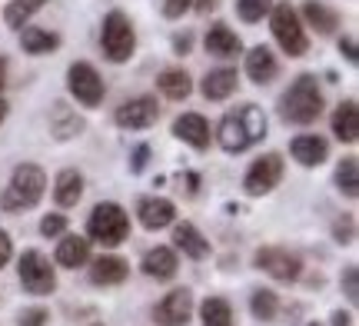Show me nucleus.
<instances>
[{
	"mask_svg": "<svg viewBox=\"0 0 359 326\" xmlns=\"http://www.w3.org/2000/svg\"><path fill=\"white\" fill-rule=\"evenodd\" d=\"M269 130V120L263 114V107L257 104H243L236 110H226L219 120L217 140L226 154H246L250 147H257Z\"/></svg>",
	"mask_w": 359,
	"mask_h": 326,
	"instance_id": "nucleus-1",
	"label": "nucleus"
},
{
	"mask_svg": "<svg viewBox=\"0 0 359 326\" xmlns=\"http://www.w3.org/2000/svg\"><path fill=\"white\" fill-rule=\"evenodd\" d=\"M323 90H320V80L313 77V74H299V77L290 83V90L280 97V114L283 120H290V123H299V127H306V123H316L323 114Z\"/></svg>",
	"mask_w": 359,
	"mask_h": 326,
	"instance_id": "nucleus-2",
	"label": "nucleus"
},
{
	"mask_svg": "<svg viewBox=\"0 0 359 326\" xmlns=\"http://www.w3.org/2000/svg\"><path fill=\"white\" fill-rule=\"evenodd\" d=\"M47 190V173L37 163H20L11 173L7 190L0 193V207L4 210H30L40 203V196Z\"/></svg>",
	"mask_w": 359,
	"mask_h": 326,
	"instance_id": "nucleus-3",
	"label": "nucleus"
},
{
	"mask_svg": "<svg viewBox=\"0 0 359 326\" xmlns=\"http://www.w3.org/2000/svg\"><path fill=\"white\" fill-rule=\"evenodd\" d=\"M130 236V217L120 203H110L103 200L90 210L87 217V240L93 243H103V247H120Z\"/></svg>",
	"mask_w": 359,
	"mask_h": 326,
	"instance_id": "nucleus-4",
	"label": "nucleus"
},
{
	"mask_svg": "<svg viewBox=\"0 0 359 326\" xmlns=\"http://www.w3.org/2000/svg\"><path fill=\"white\" fill-rule=\"evenodd\" d=\"M269 30L280 43V50L286 57H303L309 50V37H306V27L299 20V13L290 7V4H273L269 11Z\"/></svg>",
	"mask_w": 359,
	"mask_h": 326,
	"instance_id": "nucleus-5",
	"label": "nucleus"
},
{
	"mask_svg": "<svg viewBox=\"0 0 359 326\" xmlns=\"http://www.w3.org/2000/svg\"><path fill=\"white\" fill-rule=\"evenodd\" d=\"M100 47L107 53V60H114V64H127L133 57V50H137V30H133V24H130V17L123 11H110L103 17Z\"/></svg>",
	"mask_w": 359,
	"mask_h": 326,
	"instance_id": "nucleus-6",
	"label": "nucleus"
},
{
	"mask_svg": "<svg viewBox=\"0 0 359 326\" xmlns=\"http://www.w3.org/2000/svg\"><path fill=\"white\" fill-rule=\"evenodd\" d=\"M17 276L30 297H47L57 290V270L40 250H24V257L17 260Z\"/></svg>",
	"mask_w": 359,
	"mask_h": 326,
	"instance_id": "nucleus-7",
	"label": "nucleus"
},
{
	"mask_svg": "<svg viewBox=\"0 0 359 326\" xmlns=\"http://www.w3.org/2000/svg\"><path fill=\"white\" fill-rule=\"evenodd\" d=\"M67 90L83 107H100L103 97H107V87H103V77L97 74V67L83 64V60L70 64V70H67Z\"/></svg>",
	"mask_w": 359,
	"mask_h": 326,
	"instance_id": "nucleus-8",
	"label": "nucleus"
},
{
	"mask_svg": "<svg viewBox=\"0 0 359 326\" xmlns=\"http://www.w3.org/2000/svg\"><path fill=\"white\" fill-rule=\"evenodd\" d=\"M253 266L273 276V280H280V283H296L303 273V260L286 247H259L253 253Z\"/></svg>",
	"mask_w": 359,
	"mask_h": 326,
	"instance_id": "nucleus-9",
	"label": "nucleus"
},
{
	"mask_svg": "<svg viewBox=\"0 0 359 326\" xmlns=\"http://www.w3.org/2000/svg\"><path fill=\"white\" fill-rule=\"evenodd\" d=\"M283 180V157L280 154H263L250 163L243 177V190L250 196H266L269 190H276V183Z\"/></svg>",
	"mask_w": 359,
	"mask_h": 326,
	"instance_id": "nucleus-10",
	"label": "nucleus"
},
{
	"mask_svg": "<svg viewBox=\"0 0 359 326\" xmlns=\"http://www.w3.org/2000/svg\"><path fill=\"white\" fill-rule=\"evenodd\" d=\"M116 127H123V130H147V127H154L156 120H160V107H156V97L150 93H140V97H130L123 104L116 107Z\"/></svg>",
	"mask_w": 359,
	"mask_h": 326,
	"instance_id": "nucleus-11",
	"label": "nucleus"
},
{
	"mask_svg": "<svg viewBox=\"0 0 359 326\" xmlns=\"http://www.w3.org/2000/svg\"><path fill=\"white\" fill-rule=\"evenodd\" d=\"M193 316V293L187 287L170 290L163 300L154 306V323L156 326H187Z\"/></svg>",
	"mask_w": 359,
	"mask_h": 326,
	"instance_id": "nucleus-12",
	"label": "nucleus"
},
{
	"mask_svg": "<svg viewBox=\"0 0 359 326\" xmlns=\"http://www.w3.org/2000/svg\"><path fill=\"white\" fill-rule=\"evenodd\" d=\"M137 217H140L143 230H163L170 223H177V207L167 196H147L137 203Z\"/></svg>",
	"mask_w": 359,
	"mask_h": 326,
	"instance_id": "nucleus-13",
	"label": "nucleus"
},
{
	"mask_svg": "<svg viewBox=\"0 0 359 326\" xmlns=\"http://www.w3.org/2000/svg\"><path fill=\"white\" fill-rule=\"evenodd\" d=\"M130 276V263L123 257H114V253H103L97 260H90V283L93 287H116Z\"/></svg>",
	"mask_w": 359,
	"mask_h": 326,
	"instance_id": "nucleus-14",
	"label": "nucleus"
},
{
	"mask_svg": "<svg viewBox=\"0 0 359 326\" xmlns=\"http://www.w3.org/2000/svg\"><path fill=\"white\" fill-rule=\"evenodd\" d=\"M236 87H240V74H236V67H217V70H210V74L203 77L200 93H203L206 100L219 104V100L233 97V93H236Z\"/></svg>",
	"mask_w": 359,
	"mask_h": 326,
	"instance_id": "nucleus-15",
	"label": "nucleus"
},
{
	"mask_svg": "<svg viewBox=\"0 0 359 326\" xmlns=\"http://www.w3.org/2000/svg\"><path fill=\"white\" fill-rule=\"evenodd\" d=\"M290 154L303 167H320L323 160L330 157V144H326V137H320V133H299V137H293V144H290Z\"/></svg>",
	"mask_w": 359,
	"mask_h": 326,
	"instance_id": "nucleus-16",
	"label": "nucleus"
},
{
	"mask_svg": "<svg viewBox=\"0 0 359 326\" xmlns=\"http://www.w3.org/2000/svg\"><path fill=\"white\" fill-rule=\"evenodd\" d=\"M173 137L190 144L193 150H206L210 147V123H206L200 114H180L173 120Z\"/></svg>",
	"mask_w": 359,
	"mask_h": 326,
	"instance_id": "nucleus-17",
	"label": "nucleus"
},
{
	"mask_svg": "<svg viewBox=\"0 0 359 326\" xmlns=\"http://www.w3.org/2000/svg\"><path fill=\"white\" fill-rule=\"evenodd\" d=\"M140 270L150 276V280H173L177 270H180L177 250H170V247L147 250V253H143V260H140Z\"/></svg>",
	"mask_w": 359,
	"mask_h": 326,
	"instance_id": "nucleus-18",
	"label": "nucleus"
},
{
	"mask_svg": "<svg viewBox=\"0 0 359 326\" xmlns=\"http://www.w3.org/2000/svg\"><path fill=\"white\" fill-rule=\"evenodd\" d=\"M203 47H206V53H213V57H240V53H243V40L236 37V30H230L223 20H217V24L206 30Z\"/></svg>",
	"mask_w": 359,
	"mask_h": 326,
	"instance_id": "nucleus-19",
	"label": "nucleus"
},
{
	"mask_svg": "<svg viewBox=\"0 0 359 326\" xmlns=\"http://www.w3.org/2000/svg\"><path fill=\"white\" fill-rule=\"evenodd\" d=\"M299 20H306L320 37H333L336 30H339V13L326 4V0H306L303 4V17Z\"/></svg>",
	"mask_w": 359,
	"mask_h": 326,
	"instance_id": "nucleus-20",
	"label": "nucleus"
},
{
	"mask_svg": "<svg viewBox=\"0 0 359 326\" xmlns=\"http://www.w3.org/2000/svg\"><path fill=\"white\" fill-rule=\"evenodd\" d=\"M243 70H246V77L253 80V83H269V80L280 74V64H276V57H273V50L269 47H253V50L246 53V60H243Z\"/></svg>",
	"mask_w": 359,
	"mask_h": 326,
	"instance_id": "nucleus-21",
	"label": "nucleus"
},
{
	"mask_svg": "<svg viewBox=\"0 0 359 326\" xmlns=\"http://www.w3.org/2000/svg\"><path fill=\"white\" fill-rule=\"evenodd\" d=\"M173 247L183 253V257H190V260H203L206 253H210V243H206V236L193 226V223H173Z\"/></svg>",
	"mask_w": 359,
	"mask_h": 326,
	"instance_id": "nucleus-22",
	"label": "nucleus"
},
{
	"mask_svg": "<svg viewBox=\"0 0 359 326\" xmlns=\"http://www.w3.org/2000/svg\"><path fill=\"white\" fill-rule=\"evenodd\" d=\"M333 133L336 140H343V144H356L359 140V107L356 100H343V104L333 110Z\"/></svg>",
	"mask_w": 359,
	"mask_h": 326,
	"instance_id": "nucleus-23",
	"label": "nucleus"
},
{
	"mask_svg": "<svg viewBox=\"0 0 359 326\" xmlns=\"http://www.w3.org/2000/svg\"><path fill=\"white\" fill-rule=\"evenodd\" d=\"M57 263L67 270H80L83 263H90V240L87 236H60L57 243Z\"/></svg>",
	"mask_w": 359,
	"mask_h": 326,
	"instance_id": "nucleus-24",
	"label": "nucleus"
},
{
	"mask_svg": "<svg viewBox=\"0 0 359 326\" xmlns=\"http://www.w3.org/2000/svg\"><path fill=\"white\" fill-rule=\"evenodd\" d=\"M80 196H83V177H80L77 170H60L57 173V180H53V200H57V207H77Z\"/></svg>",
	"mask_w": 359,
	"mask_h": 326,
	"instance_id": "nucleus-25",
	"label": "nucleus"
},
{
	"mask_svg": "<svg viewBox=\"0 0 359 326\" xmlns=\"http://www.w3.org/2000/svg\"><path fill=\"white\" fill-rule=\"evenodd\" d=\"M156 87H160V93H163L167 100H187L193 93V80L183 67H170V70H163V74L156 77Z\"/></svg>",
	"mask_w": 359,
	"mask_h": 326,
	"instance_id": "nucleus-26",
	"label": "nucleus"
},
{
	"mask_svg": "<svg viewBox=\"0 0 359 326\" xmlns=\"http://www.w3.org/2000/svg\"><path fill=\"white\" fill-rule=\"evenodd\" d=\"M20 47H24V53H30V57H40V53H50L60 47V37L53 34V30H47V27H24L20 30Z\"/></svg>",
	"mask_w": 359,
	"mask_h": 326,
	"instance_id": "nucleus-27",
	"label": "nucleus"
},
{
	"mask_svg": "<svg viewBox=\"0 0 359 326\" xmlns=\"http://www.w3.org/2000/svg\"><path fill=\"white\" fill-rule=\"evenodd\" d=\"M80 130H83V117H77L67 104H53V110H50L53 137H57V140H70V137H77Z\"/></svg>",
	"mask_w": 359,
	"mask_h": 326,
	"instance_id": "nucleus-28",
	"label": "nucleus"
},
{
	"mask_svg": "<svg viewBox=\"0 0 359 326\" xmlns=\"http://www.w3.org/2000/svg\"><path fill=\"white\" fill-rule=\"evenodd\" d=\"M47 4H50V0H11L7 11H4V20H7L11 30H24V27L30 24V17L40 13Z\"/></svg>",
	"mask_w": 359,
	"mask_h": 326,
	"instance_id": "nucleus-29",
	"label": "nucleus"
},
{
	"mask_svg": "<svg viewBox=\"0 0 359 326\" xmlns=\"http://www.w3.org/2000/svg\"><path fill=\"white\" fill-rule=\"evenodd\" d=\"M200 320L203 326H233V306L223 297H206L200 303Z\"/></svg>",
	"mask_w": 359,
	"mask_h": 326,
	"instance_id": "nucleus-30",
	"label": "nucleus"
},
{
	"mask_svg": "<svg viewBox=\"0 0 359 326\" xmlns=\"http://www.w3.org/2000/svg\"><path fill=\"white\" fill-rule=\"evenodd\" d=\"M250 313H253V320H259V323L276 320V313H280V297H276L273 290H253V297H250Z\"/></svg>",
	"mask_w": 359,
	"mask_h": 326,
	"instance_id": "nucleus-31",
	"label": "nucleus"
},
{
	"mask_svg": "<svg viewBox=\"0 0 359 326\" xmlns=\"http://www.w3.org/2000/svg\"><path fill=\"white\" fill-rule=\"evenodd\" d=\"M336 186H339L343 196L356 200V193H359V160L356 157L339 160V167H336Z\"/></svg>",
	"mask_w": 359,
	"mask_h": 326,
	"instance_id": "nucleus-32",
	"label": "nucleus"
},
{
	"mask_svg": "<svg viewBox=\"0 0 359 326\" xmlns=\"http://www.w3.org/2000/svg\"><path fill=\"white\" fill-rule=\"evenodd\" d=\"M273 4L276 0H236V13H240L243 24H257L273 11Z\"/></svg>",
	"mask_w": 359,
	"mask_h": 326,
	"instance_id": "nucleus-33",
	"label": "nucleus"
},
{
	"mask_svg": "<svg viewBox=\"0 0 359 326\" xmlns=\"http://www.w3.org/2000/svg\"><path fill=\"white\" fill-rule=\"evenodd\" d=\"M40 233L53 240V236H64L67 233V217L64 213H47L43 220H40Z\"/></svg>",
	"mask_w": 359,
	"mask_h": 326,
	"instance_id": "nucleus-34",
	"label": "nucleus"
},
{
	"mask_svg": "<svg viewBox=\"0 0 359 326\" xmlns=\"http://www.w3.org/2000/svg\"><path fill=\"white\" fill-rule=\"evenodd\" d=\"M47 323H50L47 306H27V310H20V316H17V326H47Z\"/></svg>",
	"mask_w": 359,
	"mask_h": 326,
	"instance_id": "nucleus-35",
	"label": "nucleus"
},
{
	"mask_svg": "<svg viewBox=\"0 0 359 326\" xmlns=\"http://www.w3.org/2000/svg\"><path fill=\"white\" fill-rule=\"evenodd\" d=\"M353 236H356V220H353V213H346L343 220H336L333 240L336 243H343V247H349V243H353Z\"/></svg>",
	"mask_w": 359,
	"mask_h": 326,
	"instance_id": "nucleus-36",
	"label": "nucleus"
},
{
	"mask_svg": "<svg viewBox=\"0 0 359 326\" xmlns=\"http://www.w3.org/2000/svg\"><path fill=\"white\" fill-rule=\"evenodd\" d=\"M343 290H346L349 303H359V270L356 266H346V270H343Z\"/></svg>",
	"mask_w": 359,
	"mask_h": 326,
	"instance_id": "nucleus-37",
	"label": "nucleus"
},
{
	"mask_svg": "<svg viewBox=\"0 0 359 326\" xmlns=\"http://www.w3.org/2000/svg\"><path fill=\"white\" fill-rule=\"evenodd\" d=\"M190 7H193V0H167V4H163V17H167V20H180Z\"/></svg>",
	"mask_w": 359,
	"mask_h": 326,
	"instance_id": "nucleus-38",
	"label": "nucleus"
},
{
	"mask_svg": "<svg viewBox=\"0 0 359 326\" xmlns=\"http://www.w3.org/2000/svg\"><path fill=\"white\" fill-rule=\"evenodd\" d=\"M147 160H150V147L140 144L137 150H133V157H130V170H133V173H143V167H147Z\"/></svg>",
	"mask_w": 359,
	"mask_h": 326,
	"instance_id": "nucleus-39",
	"label": "nucleus"
},
{
	"mask_svg": "<svg viewBox=\"0 0 359 326\" xmlns=\"http://www.w3.org/2000/svg\"><path fill=\"white\" fill-rule=\"evenodd\" d=\"M11 257H13V243H11V233L7 230H0V270L11 263Z\"/></svg>",
	"mask_w": 359,
	"mask_h": 326,
	"instance_id": "nucleus-40",
	"label": "nucleus"
},
{
	"mask_svg": "<svg viewBox=\"0 0 359 326\" xmlns=\"http://www.w3.org/2000/svg\"><path fill=\"white\" fill-rule=\"evenodd\" d=\"M339 53H343V57H346L349 64H356V60H359L356 40H353V37H343V40H339Z\"/></svg>",
	"mask_w": 359,
	"mask_h": 326,
	"instance_id": "nucleus-41",
	"label": "nucleus"
},
{
	"mask_svg": "<svg viewBox=\"0 0 359 326\" xmlns=\"http://www.w3.org/2000/svg\"><path fill=\"white\" fill-rule=\"evenodd\" d=\"M190 47H193V37L187 34V30L173 37V50H177V53H190Z\"/></svg>",
	"mask_w": 359,
	"mask_h": 326,
	"instance_id": "nucleus-42",
	"label": "nucleus"
},
{
	"mask_svg": "<svg viewBox=\"0 0 359 326\" xmlns=\"http://www.w3.org/2000/svg\"><path fill=\"white\" fill-rule=\"evenodd\" d=\"M219 0H193V11H200V13H210L213 7H217Z\"/></svg>",
	"mask_w": 359,
	"mask_h": 326,
	"instance_id": "nucleus-43",
	"label": "nucleus"
},
{
	"mask_svg": "<svg viewBox=\"0 0 359 326\" xmlns=\"http://www.w3.org/2000/svg\"><path fill=\"white\" fill-rule=\"evenodd\" d=\"M333 326H353V316H349L346 310H336V313H333Z\"/></svg>",
	"mask_w": 359,
	"mask_h": 326,
	"instance_id": "nucleus-44",
	"label": "nucleus"
},
{
	"mask_svg": "<svg viewBox=\"0 0 359 326\" xmlns=\"http://www.w3.org/2000/svg\"><path fill=\"white\" fill-rule=\"evenodd\" d=\"M7 87V57L0 53V90Z\"/></svg>",
	"mask_w": 359,
	"mask_h": 326,
	"instance_id": "nucleus-45",
	"label": "nucleus"
},
{
	"mask_svg": "<svg viewBox=\"0 0 359 326\" xmlns=\"http://www.w3.org/2000/svg\"><path fill=\"white\" fill-rule=\"evenodd\" d=\"M7 110H11V107H7V100H4V97H0V123H4V120H7Z\"/></svg>",
	"mask_w": 359,
	"mask_h": 326,
	"instance_id": "nucleus-46",
	"label": "nucleus"
},
{
	"mask_svg": "<svg viewBox=\"0 0 359 326\" xmlns=\"http://www.w3.org/2000/svg\"><path fill=\"white\" fill-rule=\"evenodd\" d=\"M90 326H103V323H90Z\"/></svg>",
	"mask_w": 359,
	"mask_h": 326,
	"instance_id": "nucleus-47",
	"label": "nucleus"
},
{
	"mask_svg": "<svg viewBox=\"0 0 359 326\" xmlns=\"http://www.w3.org/2000/svg\"><path fill=\"white\" fill-rule=\"evenodd\" d=\"M309 326H320V323H309Z\"/></svg>",
	"mask_w": 359,
	"mask_h": 326,
	"instance_id": "nucleus-48",
	"label": "nucleus"
}]
</instances>
